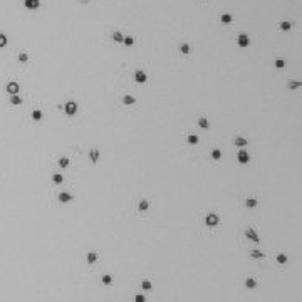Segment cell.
<instances>
[{
    "label": "cell",
    "instance_id": "obj_1",
    "mask_svg": "<svg viewBox=\"0 0 302 302\" xmlns=\"http://www.w3.org/2000/svg\"><path fill=\"white\" fill-rule=\"evenodd\" d=\"M64 111H66L67 116H74L77 113V104L74 101H67L66 106H64Z\"/></svg>",
    "mask_w": 302,
    "mask_h": 302
},
{
    "label": "cell",
    "instance_id": "obj_2",
    "mask_svg": "<svg viewBox=\"0 0 302 302\" xmlns=\"http://www.w3.org/2000/svg\"><path fill=\"white\" fill-rule=\"evenodd\" d=\"M218 222H220V218H218V215L217 213H208L207 218H205V223H207L208 227H217Z\"/></svg>",
    "mask_w": 302,
    "mask_h": 302
},
{
    "label": "cell",
    "instance_id": "obj_3",
    "mask_svg": "<svg viewBox=\"0 0 302 302\" xmlns=\"http://www.w3.org/2000/svg\"><path fill=\"white\" fill-rule=\"evenodd\" d=\"M245 237H247L248 240L255 242V244H258V242H260V238H258L257 232H255V230H252V228H247V230H245Z\"/></svg>",
    "mask_w": 302,
    "mask_h": 302
},
{
    "label": "cell",
    "instance_id": "obj_4",
    "mask_svg": "<svg viewBox=\"0 0 302 302\" xmlns=\"http://www.w3.org/2000/svg\"><path fill=\"white\" fill-rule=\"evenodd\" d=\"M57 198H59V201H61V203H69V201H72V195H71V193H67V191H61Z\"/></svg>",
    "mask_w": 302,
    "mask_h": 302
},
{
    "label": "cell",
    "instance_id": "obj_5",
    "mask_svg": "<svg viewBox=\"0 0 302 302\" xmlns=\"http://www.w3.org/2000/svg\"><path fill=\"white\" fill-rule=\"evenodd\" d=\"M18 91H20V86H18L17 82H8L7 84V92H8V94L14 96V94H17Z\"/></svg>",
    "mask_w": 302,
    "mask_h": 302
},
{
    "label": "cell",
    "instance_id": "obj_6",
    "mask_svg": "<svg viewBox=\"0 0 302 302\" xmlns=\"http://www.w3.org/2000/svg\"><path fill=\"white\" fill-rule=\"evenodd\" d=\"M238 161H240L242 164L248 163V161H250V154H248V151H245V149L238 151Z\"/></svg>",
    "mask_w": 302,
    "mask_h": 302
},
{
    "label": "cell",
    "instance_id": "obj_7",
    "mask_svg": "<svg viewBox=\"0 0 302 302\" xmlns=\"http://www.w3.org/2000/svg\"><path fill=\"white\" fill-rule=\"evenodd\" d=\"M248 44H250L248 35L247 34H240V35H238V45H240V47H248Z\"/></svg>",
    "mask_w": 302,
    "mask_h": 302
},
{
    "label": "cell",
    "instance_id": "obj_8",
    "mask_svg": "<svg viewBox=\"0 0 302 302\" xmlns=\"http://www.w3.org/2000/svg\"><path fill=\"white\" fill-rule=\"evenodd\" d=\"M146 79H148V77H146V74L143 72V71H136V72H134V81L138 84H144Z\"/></svg>",
    "mask_w": 302,
    "mask_h": 302
},
{
    "label": "cell",
    "instance_id": "obj_9",
    "mask_svg": "<svg viewBox=\"0 0 302 302\" xmlns=\"http://www.w3.org/2000/svg\"><path fill=\"white\" fill-rule=\"evenodd\" d=\"M39 0H25L24 2V5H25V8H29V10H34V8H37L39 7Z\"/></svg>",
    "mask_w": 302,
    "mask_h": 302
},
{
    "label": "cell",
    "instance_id": "obj_10",
    "mask_svg": "<svg viewBox=\"0 0 302 302\" xmlns=\"http://www.w3.org/2000/svg\"><path fill=\"white\" fill-rule=\"evenodd\" d=\"M86 260H88V264H96L98 262V254H96V252H89Z\"/></svg>",
    "mask_w": 302,
    "mask_h": 302
},
{
    "label": "cell",
    "instance_id": "obj_11",
    "mask_svg": "<svg viewBox=\"0 0 302 302\" xmlns=\"http://www.w3.org/2000/svg\"><path fill=\"white\" fill-rule=\"evenodd\" d=\"M59 166H61V168H67V166H69V158H67V156H61V158H59Z\"/></svg>",
    "mask_w": 302,
    "mask_h": 302
},
{
    "label": "cell",
    "instance_id": "obj_12",
    "mask_svg": "<svg viewBox=\"0 0 302 302\" xmlns=\"http://www.w3.org/2000/svg\"><path fill=\"white\" fill-rule=\"evenodd\" d=\"M245 285H247L248 289H255V287H257V280L252 279V277H248V279L245 280Z\"/></svg>",
    "mask_w": 302,
    "mask_h": 302
},
{
    "label": "cell",
    "instance_id": "obj_13",
    "mask_svg": "<svg viewBox=\"0 0 302 302\" xmlns=\"http://www.w3.org/2000/svg\"><path fill=\"white\" fill-rule=\"evenodd\" d=\"M198 126H200L201 129H208V126H210V124H208V119L207 118H200V119H198Z\"/></svg>",
    "mask_w": 302,
    "mask_h": 302
},
{
    "label": "cell",
    "instance_id": "obj_14",
    "mask_svg": "<svg viewBox=\"0 0 302 302\" xmlns=\"http://www.w3.org/2000/svg\"><path fill=\"white\" fill-rule=\"evenodd\" d=\"M62 180H64V176H62L61 173H54V175H52V181H54L55 185H61Z\"/></svg>",
    "mask_w": 302,
    "mask_h": 302
},
{
    "label": "cell",
    "instance_id": "obj_15",
    "mask_svg": "<svg viewBox=\"0 0 302 302\" xmlns=\"http://www.w3.org/2000/svg\"><path fill=\"white\" fill-rule=\"evenodd\" d=\"M10 102H12L14 106H18V104H22V98H20V96H17V94H14V96L10 98Z\"/></svg>",
    "mask_w": 302,
    "mask_h": 302
},
{
    "label": "cell",
    "instance_id": "obj_16",
    "mask_svg": "<svg viewBox=\"0 0 302 302\" xmlns=\"http://www.w3.org/2000/svg\"><path fill=\"white\" fill-rule=\"evenodd\" d=\"M101 282H102V284H104V285H111V284H113V277H111V275H108V274H106V275H102Z\"/></svg>",
    "mask_w": 302,
    "mask_h": 302
},
{
    "label": "cell",
    "instance_id": "obj_17",
    "mask_svg": "<svg viewBox=\"0 0 302 302\" xmlns=\"http://www.w3.org/2000/svg\"><path fill=\"white\" fill-rule=\"evenodd\" d=\"M245 205H247L248 208H255L258 205V201L255 200V198H247V201H245Z\"/></svg>",
    "mask_w": 302,
    "mask_h": 302
},
{
    "label": "cell",
    "instance_id": "obj_18",
    "mask_svg": "<svg viewBox=\"0 0 302 302\" xmlns=\"http://www.w3.org/2000/svg\"><path fill=\"white\" fill-rule=\"evenodd\" d=\"M32 119H35V121L42 119V111H40V109H34L32 111Z\"/></svg>",
    "mask_w": 302,
    "mask_h": 302
},
{
    "label": "cell",
    "instance_id": "obj_19",
    "mask_svg": "<svg viewBox=\"0 0 302 302\" xmlns=\"http://www.w3.org/2000/svg\"><path fill=\"white\" fill-rule=\"evenodd\" d=\"M247 139L245 138H235V146H240V148H244V146H247Z\"/></svg>",
    "mask_w": 302,
    "mask_h": 302
},
{
    "label": "cell",
    "instance_id": "obj_20",
    "mask_svg": "<svg viewBox=\"0 0 302 302\" xmlns=\"http://www.w3.org/2000/svg\"><path fill=\"white\" fill-rule=\"evenodd\" d=\"M287 260H289V258H287V255H285V254H279V255H277V262L282 264V265H284V264H287Z\"/></svg>",
    "mask_w": 302,
    "mask_h": 302
},
{
    "label": "cell",
    "instance_id": "obj_21",
    "mask_svg": "<svg viewBox=\"0 0 302 302\" xmlns=\"http://www.w3.org/2000/svg\"><path fill=\"white\" fill-rule=\"evenodd\" d=\"M138 208H139V211H144V210H148V208H149V203L146 200H141V201H139V205H138Z\"/></svg>",
    "mask_w": 302,
    "mask_h": 302
},
{
    "label": "cell",
    "instance_id": "obj_22",
    "mask_svg": "<svg viewBox=\"0 0 302 302\" xmlns=\"http://www.w3.org/2000/svg\"><path fill=\"white\" fill-rule=\"evenodd\" d=\"M250 257H252V258H264V252H260V250H252V252H250Z\"/></svg>",
    "mask_w": 302,
    "mask_h": 302
},
{
    "label": "cell",
    "instance_id": "obj_23",
    "mask_svg": "<svg viewBox=\"0 0 302 302\" xmlns=\"http://www.w3.org/2000/svg\"><path fill=\"white\" fill-rule=\"evenodd\" d=\"M300 86H302L300 81H290V82H289V89H299Z\"/></svg>",
    "mask_w": 302,
    "mask_h": 302
},
{
    "label": "cell",
    "instance_id": "obj_24",
    "mask_svg": "<svg viewBox=\"0 0 302 302\" xmlns=\"http://www.w3.org/2000/svg\"><path fill=\"white\" fill-rule=\"evenodd\" d=\"M186 141H188L190 144H197V143L200 141V138H198L197 134H190V136H188V139H186Z\"/></svg>",
    "mask_w": 302,
    "mask_h": 302
},
{
    "label": "cell",
    "instance_id": "obj_25",
    "mask_svg": "<svg viewBox=\"0 0 302 302\" xmlns=\"http://www.w3.org/2000/svg\"><path fill=\"white\" fill-rule=\"evenodd\" d=\"M134 101H136V99L133 98V96H124V99H123V102H124L126 106H129V104H134Z\"/></svg>",
    "mask_w": 302,
    "mask_h": 302
},
{
    "label": "cell",
    "instance_id": "obj_26",
    "mask_svg": "<svg viewBox=\"0 0 302 302\" xmlns=\"http://www.w3.org/2000/svg\"><path fill=\"white\" fill-rule=\"evenodd\" d=\"M151 287H153V284L149 280H143L141 282V289H144V290H151Z\"/></svg>",
    "mask_w": 302,
    "mask_h": 302
},
{
    "label": "cell",
    "instance_id": "obj_27",
    "mask_svg": "<svg viewBox=\"0 0 302 302\" xmlns=\"http://www.w3.org/2000/svg\"><path fill=\"white\" fill-rule=\"evenodd\" d=\"M123 42L128 45V47H131V45L134 44V39H133L131 35H128V37H124V39H123Z\"/></svg>",
    "mask_w": 302,
    "mask_h": 302
},
{
    "label": "cell",
    "instance_id": "obj_28",
    "mask_svg": "<svg viewBox=\"0 0 302 302\" xmlns=\"http://www.w3.org/2000/svg\"><path fill=\"white\" fill-rule=\"evenodd\" d=\"M211 158H213V160H220V158H222V151L215 148L213 151H211Z\"/></svg>",
    "mask_w": 302,
    "mask_h": 302
},
{
    "label": "cell",
    "instance_id": "obj_29",
    "mask_svg": "<svg viewBox=\"0 0 302 302\" xmlns=\"http://www.w3.org/2000/svg\"><path fill=\"white\" fill-rule=\"evenodd\" d=\"M91 160H92V163H96V161L99 160V151L98 149H91Z\"/></svg>",
    "mask_w": 302,
    "mask_h": 302
},
{
    "label": "cell",
    "instance_id": "obj_30",
    "mask_svg": "<svg viewBox=\"0 0 302 302\" xmlns=\"http://www.w3.org/2000/svg\"><path fill=\"white\" fill-rule=\"evenodd\" d=\"M232 20H233V18H232V15H230V14H223L222 15V22L223 24H230Z\"/></svg>",
    "mask_w": 302,
    "mask_h": 302
},
{
    "label": "cell",
    "instance_id": "obj_31",
    "mask_svg": "<svg viewBox=\"0 0 302 302\" xmlns=\"http://www.w3.org/2000/svg\"><path fill=\"white\" fill-rule=\"evenodd\" d=\"M113 39L116 40V42H123L124 37H123V34H121V32H113Z\"/></svg>",
    "mask_w": 302,
    "mask_h": 302
},
{
    "label": "cell",
    "instance_id": "obj_32",
    "mask_svg": "<svg viewBox=\"0 0 302 302\" xmlns=\"http://www.w3.org/2000/svg\"><path fill=\"white\" fill-rule=\"evenodd\" d=\"M5 45H7V37H5L4 34H0V49L5 47Z\"/></svg>",
    "mask_w": 302,
    "mask_h": 302
},
{
    "label": "cell",
    "instance_id": "obj_33",
    "mask_svg": "<svg viewBox=\"0 0 302 302\" xmlns=\"http://www.w3.org/2000/svg\"><path fill=\"white\" fill-rule=\"evenodd\" d=\"M18 61H20V62H27V61H29V55H27L25 52H20V54H18Z\"/></svg>",
    "mask_w": 302,
    "mask_h": 302
},
{
    "label": "cell",
    "instance_id": "obj_34",
    "mask_svg": "<svg viewBox=\"0 0 302 302\" xmlns=\"http://www.w3.org/2000/svg\"><path fill=\"white\" fill-rule=\"evenodd\" d=\"M290 27H292L290 22H282V24H280V29H282V30H290Z\"/></svg>",
    "mask_w": 302,
    "mask_h": 302
},
{
    "label": "cell",
    "instance_id": "obj_35",
    "mask_svg": "<svg viewBox=\"0 0 302 302\" xmlns=\"http://www.w3.org/2000/svg\"><path fill=\"white\" fill-rule=\"evenodd\" d=\"M180 51H181L183 54H188V52H190V45L188 44H181V45H180Z\"/></svg>",
    "mask_w": 302,
    "mask_h": 302
},
{
    "label": "cell",
    "instance_id": "obj_36",
    "mask_svg": "<svg viewBox=\"0 0 302 302\" xmlns=\"http://www.w3.org/2000/svg\"><path fill=\"white\" fill-rule=\"evenodd\" d=\"M134 302H146V297L141 295V294H136L134 295Z\"/></svg>",
    "mask_w": 302,
    "mask_h": 302
},
{
    "label": "cell",
    "instance_id": "obj_37",
    "mask_svg": "<svg viewBox=\"0 0 302 302\" xmlns=\"http://www.w3.org/2000/svg\"><path fill=\"white\" fill-rule=\"evenodd\" d=\"M284 66H285V62L282 61V59H277V61H275V67H279V69H282V67H284Z\"/></svg>",
    "mask_w": 302,
    "mask_h": 302
}]
</instances>
